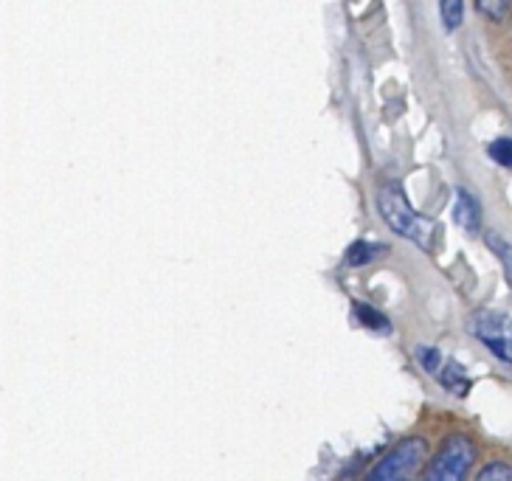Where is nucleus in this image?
Here are the masks:
<instances>
[{
  "instance_id": "obj_10",
  "label": "nucleus",
  "mask_w": 512,
  "mask_h": 481,
  "mask_svg": "<svg viewBox=\"0 0 512 481\" xmlns=\"http://www.w3.org/2000/svg\"><path fill=\"white\" fill-rule=\"evenodd\" d=\"M487 155H490L493 164L504 166V169H512V138L501 136L496 138V141H490V144H487Z\"/></svg>"
},
{
  "instance_id": "obj_13",
  "label": "nucleus",
  "mask_w": 512,
  "mask_h": 481,
  "mask_svg": "<svg viewBox=\"0 0 512 481\" xmlns=\"http://www.w3.org/2000/svg\"><path fill=\"white\" fill-rule=\"evenodd\" d=\"M476 481H512V467L507 462H490L479 470Z\"/></svg>"
},
{
  "instance_id": "obj_1",
  "label": "nucleus",
  "mask_w": 512,
  "mask_h": 481,
  "mask_svg": "<svg viewBox=\"0 0 512 481\" xmlns=\"http://www.w3.org/2000/svg\"><path fill=\"white\" fill-rule=\"evenodd\" d=\"M476 465V442L465 434L448 436L417 481H467Z\"/></svg>"
},
{
  "instance_id": "obj_11",
  "label": "nucleus",
  "mask_w": 512,
  "mask_h": 481,
  "mask_svg": "<svg viewBox=\"0 0 512 481\" xmlns=\"http://www.w3.org/2000/svg\"><path fill=\"white\" fill-rule=\"evenodd\" d=\"M439 15H442V23H445V31H456L465 20V3L459 0H445L439 3Z\"/></svg>"
},
{
  "instance_id": "obj_5",
  "label": "nucleus",
  "mask_w": 512,
  "mask_h": 481,
  "mask_svg": "<svg viewBox=\"0 0 512 481\" xmlns=\"http://www.w3.org/2000/svg\"><path fill=\"white\" fill-rule=\"evenodd\" d=\"M453 223L462 228L465 234H479V228H482V203L473 192L456 189V195H453Z\"/></svg>"
},
{
  "instance_id": "obj_14",
  "label": "nucleus",
  "mask_w": 512,
  "mask_h": 481,
  "mask_svg": "<svg viewBox=\"0 0 512 481\" xmlns=\"http://www.w3.org/2000/svg\"><path fill=\"white\" fill-rule=\"evenodd\" d=\"M510 9L512 6H507V3H479V12L490 15L493 20H496V17H504Z\"/></svg>"
},
{
  "instance_id": "obj_2",
  "label": "nucleus",
  "mask_w": 512,
  "mask_h": 481,
  "mask_svg": "<svg viewBox=\"0 0 512 481\" xmlns=\"http://www.w3.org/2000/svg\"><path fill=\"white\" fill-rule=\"evenodd\" d=\"M428 451L431 448L425 436H406L366 473L363 481H411L428 459Z\"/></svg>"
},
{
  "instance_id": "obj_3",
  "label": "nucleus",
  "mask_w": 512,
  "mask_h": 481,
  "mask_svg": "<svg viewBox=\"0 0 512 481\" xmlns=\"http://www.w3.org/2000/svg\"><path fill=\"white\" fill-rule=\"evenodd\" d=\"M377 211L386 220V226L392 228L394 234L406 237V240H422V220L408 203L406 192L400 183H386L377 192Z\"/></svg>"
},
{
  "instance_id": "obj_4",
  "label": "nucleus",
  "mask_w": 512,
  "mask_h": 481,
  "mask_svg": "<svg viewBox=\"0 0 512 481\" xmlns=\"http://www.w3.org/2000/svg\"><path fill=\"white\" fill-rule=\"evenodd\" d=\"M470 330L498 361L512 366V318L498 310H479L470 318Z\"/></svg>"
},
{
  "instance_id": "obj_6",
  "label": "nucleus",
  "mask_w": 512,
  "mask_h": 481,
  "mask_svg": "<svg viewBox=\"0 0 512 481\" xmlns=\"http://www.w3.org/2000/svg\"><path fill=\"white\" fill-rule=\"evenodd\" d=\"M439 383L445 386V389L456 394V397H465L470 386H473V380L465 372V366L459 361H448L442 366V372H439Z\"/></svg>"
},
{
  "instance_id": "obj_12",
  "label": "nucleus",
  "mask_w": 512,
  "mask_h": 481,
  "mask_svg": "<svg viewBox=\"0 0 512 481\" xmlns=\"http://www.w3.org/2000/svg\"><path fill=\"white\" fill-rule=\"evenodd\" d=\"M417 358H420V366L428 375H437L439 369H442V352H439L437 346H420Z\"/></svg>"
},
{
  "instance_id": "obj_9",
  "label": "nucleus",
  "mask_w": 512,
  "mask_h": 481,
  "mask_svg": "<svg viewBox=\"0 0 512 481\" xmlns=\"http://www.w3.org/2000/svg\"><path fill=\"white\" fill-rule=\"evenodd\" d=\"M355 321H358L361 327H369V330H375V332L392 330L389 318L383 316L380 310H375V307H369V304H355Z\"/></svg>"
},
{
  "instance_id": "obj_7",
  "label": "nucleus",
  "mask_w": 512,
  "mask_h": 481,
  "mask_svg": "<svg viewBox=\"0 0 512 481\" xmlns=\"http://www.w3.org/2000/svg\"><path fill=\"white\" fill-rule=\"evenodd\" d=\"M484 242H487V248L496 254V259L501 262V268H504V279H507V285L512 287V242L507 237H501L498 231H487L484 234Z\"/></svg>"
},
{
  "instance_id": "obj_8",
  "label": "nucleus",
  "mask_w": 512,
  "mask_h": 481,
  "mask_svg": "<svg viewBox=\"0 0 512 481\" xmlns=\"http://www.w3.org/2000/svg\"><path fill=\"white\" fill-rule=\"evenodd\" d=\"M386 245H375V242H352L347 251V265L352 268H361V265H369L375 256L383 254Z\"/></svg>"
}]
</instances>
